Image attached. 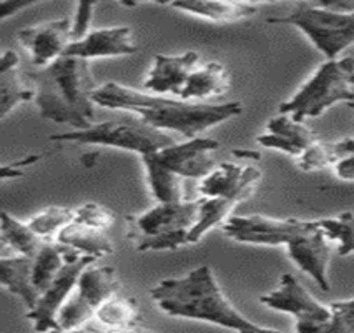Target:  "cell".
<instances>
[{"mask_svg": "<svg viewBox=\"0 0 354 333\" xmlns=\"http://www.w3.org/2000/svg\"><path fill=\"white\" fill-rule=\"evenodd\" d=\"M316 141L318 138H316L315 132L306 123L296 120L288 114H279L277 117L270 118L266 123L265 134L257 138L261 147L283 152L293 159H298Z\"/></svg>", "mask_w": 354, "mask_h": 333, "instance_id": "ac0fdd59", "label": "cell"}, {"mask_svg": "<svg viewBox=\"0 0 354 333\" xmlns=\"http://www.w3.org/2000/svg\"><path fill=\"white\" fill-rule=\"evenodd\" d=\"M72 24L73 20L60 19L19 32V42L28 52L34 67H47L64 55L72 42Z\"/></svg>", "mask_w": 354, "mask_h": 333, "instance_id": "4fadbf2b", "label": "cell"}, {"mask_svg": "<svg viewBox=\"0 0 354 333\" xmlns=\"http://www.w3.org/2000/svg\"><path fill=\"white\" fill-rule=\"evenodd\" d=\"M97 258L92 255H84L77 250L68 253L67 260L57 277L53 278L47 290L39 297L37 305L27 312V318L34 322L37 332H60L59 328V314L70 295L75 290L78 278L88 265H92Z\"/></svg>", "mask_w": 354, "mask_h": 333, "instance_id": "8fae6325", "label": "cell"}, {"mask_svg": "<svg viewBox=\"0 0 354 333\" xmlns=\"http://www.w3.org/2000/svg\"><path fill=\"white\" fill-rule=\"evenodd\" d=\"M35 100V89L20 72L19 53L6 51L0 59V118H7L20 104Z\"/></svg>", "mask_w": 354, "mask_h": 333, "instance_id": "d6986e66", "label": "cell"}, {"mask_svg": "<svg viewBox=\"0 0 354 333\" xmlns=\"http://www.w3.org/2000/svg\"><path fill=\"white\" fill-rule=\"evenodd\" d=\"M150 295L160 310L170 316L203 320L236 332H274L241 315L226 298L208 265L196 267L185 277L156 283Z\"/></svg>", "mask_w": 354, "mask_h": 333, "instance_id": "3957f363", "label": "cell"}, {"mask_svg": "<svg viewBox=\"0 0 354 333\" xmlns=\"http://www.w3.org/2000/svg\"><path fill=\"white\" fill-rule=\"evenodd\" d=\"M75 222H78V224L88 225V227H93V228L106 230L113 225L115 217L112 212L106 210V208L102 207V205L88 202L77 208Z\"/></svg>", "mask_w": 354, "mask_h": 333, "instance_id": "d6a6232c", "label": "cell"}, {"mask_svg": "<svg viewBox=\"0 0 354 333\" xmlns=\"http://www.w3.org/2000/svg\"><path fill=\"white\" fill-rule=\"evenodd\" d=\"M55 240L77 250V252L92 255L95 258L113 253V244L106 235V230L88 227V225L78 224L75 220L62 228Z\"/></svg>", "mask_w": 354, "mask_h": 333, "instance_id": "cb8c5ba5", "label": "cell"}, {"mask_svg": "<svg viewBox=\"0 0 354 333\" xmlns=\"http://www.w3.org/2000/svg\"><path fill=\"white\" fill-rule=\"evenodd\" d=\"M200 65L196 52H185L180 55H155L153 65L147 73L145 89L158 96L180 97L192 72Z\"/></svg>", "mask_w": 354, "mask_h": 333, "instance_id": "e0dca14e", "label": "cell"}, {"mask_svg": "<svg viewBox=\"0 0 354 333\" xmlns=\"http://www.w3.org/2000/svg\"><path fill=\"white\" fill-rule=\"evenodd\" d=\"M173 9L215 24H234L253 17L258 9L243 0H171Z\"/></svg>", "mask_w": 354, "mask_h": 333, "instance_id": "ffe728a7", "label": "cell"}, {"mask_svg": "<svg viewBox=\"0 0 354 333\" xmlns=\"http://www.w3.org/2000/svg\"><path fill=\"white\" fill-rule=\"evenodd\" d=\"M243 2L248 3H273V2H281V0H243ZM291 2H308V0H291Z\"/></svg>", "mask_w": 354, "mask_h": 333, "instance_id": "f35d334b", "label": "cell"}, {"mask_svg": "<svg viewBox=\"0 0 354 333\" xmlns=\"http://www.w3.org/2000/svg\"><path fill=\"white\" fill-rule=\"evenodd\" d=\"M142 162L145 165L148 187H150L151 195L158 202H183L187 199V182L173 172L160 165L153 159V155H142Z\"/></svg>", "mask_w": 354, "mask_h": 333, "instance_id": "d4e9b609", "label": "cell"}, {"mask_svg": "<svg viewBox=\"0 0 354 333\" xmlns=\"http://www.w3.org/2000/svg\"><path fill=\"white\" fill-rule=\"evenodd\" d=\"M348 107H349V109H353V112H354V102H349Z\"/></svg>", "mask_w": 354, "mask_h": 333, "instance_id": "ab89813d", "label": "cell"}, {"mask_svg": "<svg viewBox=\"0 0 354 333\" xmlns=\"http://www.w3.org/2000/svg\"><path fill=\"white\" fill-rule=\"evenodd\" d=\"M93 102L105 109L129 110L155 129L176 132L187 138L200 137L201 132L238 117L243 112L240 102H188L180 97L170 98L158 93L140 92L117 82H109L98 87L93 92Z\"/></svg>", "mask_w": 354, "mask_h": 333, "instance_id": "6da1fadb", "label": "cell"}, {"mask_svg": "<svg viewBox=\"0 0 354 333\" xmlns=\"http://www.w3.org/2000/svg\"><path fill=\"white\" fill-rule=\"evenodd\" d=\"M112 2H117V3H120V6H125V7H137V6H142V3H148V2L170 3L171 0H112Z\"/></svg>", "mask_w": 354, "mask_h": 333, "instance_id": "74e56055", "label": "cell"}, {"mask_svg": "<svg viewBox=\"0 0 354 333\" xmlns=\"http://www.w3.org/2000/svg\"><path fill=\"white\" fill-rule=\"evenodd\" d=\"M72 250L73 249L57 240L44 242L42 249L34 257V267H32V282H34L35 289L39 290L40 295L50 287L53 278L60 272Z\"/></svg>", "mask_w": 354, "mask_h": 333, "instance_id": "4316f807", "label": "cell"}, {"mask_svg": "<svg viewBox=\"0 0 354 333\" xmlns=\"http://www.w3.org/2000/svg\"><path fill=\"white\" fill-rule=\"evenodd\" d=\"M271 310L290 314L296 320V332H324L331 322V308L318 302L293 273H285L274 290L259 297Z\"/></svg>", "mask_w": 354, "mask_h": 333, "instance_id": "9c48e42d", "label": "cell"}, {"mask_svg": "<svg viewBox=\"0 0 354 333\" xmlns=\"http://www.w3.org/2000/svg\"><path fill=\"white\" fill-rule=\"evenodd\" d=\"M138 47L129 26L93 28L84 39L72 40L64 55L82 57L86 60L110 59V57L133 55Z\"/></svg>", "mask_w": 354, "mask_h": 333, "instance_id": "9a60e30c", "label": "cell"}, {"mask_svg": "<svg viewBox=\"0 0 354 333\" xmlns=\"http://www.w3.org/2000/svg\"><path fill=\"white\" fill-rule=\"evenodd\" d=\"M319 228L335 245L337 255L348 257L354 253V212H341L335 217L318 219Z\"/></svg>", "mask_w": 354, "mask_h": 333, "instance_id": "f1b7e54d", "label": "cell"}, {"mask_svg": "<svg viewBox=\"0 0 354 333\" xmlns=\"http://www.w3.org/2000/svg\"><path fill=\"white\" fill-rule=\"evenodd\" d=\"M261 180V170L254 165H240L236 162L216 163L203 179L198 180L200 197L253 195Z\"/></svg>", "mask_w": 354, "mask_h": 333, "instance_id": "2e32d148", "label": "cell"}, {"mask_svg": "<svg viewBox=\"0 0 354 333\" xmlns=\"http://www.w3.org/2000/svg\"><path fill=\"white\" fill-rule=\"evenodd\" d=\"M335 175L343 182H354V149L333 165Z\"/></svg>", "mask_w": 354, "mask_h": 333, "instance_id": "d590c367", "label": "cell"}, {"mask_svg": "<svg viewBox=\"0 0 354 333\" xmlns=\"http://www.w3.org/2000/svg\"><path fill=\"white\" fill-rule=\"evenodd\" d=\"M339 102H354V57L323 62L298 92L279 105V114L304 122L321 117L329 107Z\"/></svg>", "mask_w": 354, "mask_h": 333, "instance_id": "5b68a950", "label": "cell"}, {"mask_svg": "<svg viewBox=\"0 0 354 333\" xmlns=\"http://www.w3.org/2000/svg\"><path fill=\"white\" fill-rule=\"evenodd\" d=\"M335 159H333L331 142L316 141L310 149H306L296 159V165L303 172H318L324 168L333 167Z\"/></svg>", "mask_w": 354, "mask_h": 333, "instance_id": "4dcf8cb0", "label": "cell"}, {"mask_svg": "<svg viewBox=\"0 0 354 333\" xmlns=\"http://www.w3.org/2000/svg\"><path fill=\"white\" fill-rule=\"evenodd\" d=\"M75 220V210H70L67 207H52L44 208L37 215L28 220V225L34 228L35 233H39L44 240H53L59 235V232L68 224Z\"/></svg>", "mask_w": 354, "mask_h": 333, "instance_id": "f546056e", "label": "cell"}, {"mask_svg": "<svg viewBox=\"0 0 354 333\" xmlns=\"http://www.w3.org/2000/svg\"><path fill=\"white\" fill-rule=\"evenodd\" d=\"M200 219V200L158 202L142 215H127V237L138 252H163L192 244L190 232Z\"/></svg>", "mask_w": 354, "mask_h": 333, "instance_id": "277c9868", "label": "cell"}, {"mask_svg": "<svg viewBox=\"0 0 354 333\" xmlns=\"http://www.w3.org/2000/svg\"><path fill=\"white\" fill-rule=\"evenodd\" d=\"M223 233L238 244L279 246L288 245L295 237L318 227V220L271 219L265 215H230L223 225Z\"/></svg>", "mask_w": 354, "mask_h": 333, "instance_id": "30bf717a", "label": "cell"}, {"mask_svg": "<svg viewBox=\"0 0 354 333\" xmlns=\"http://www.w3.org/2000/svg\"><path fill=\"white\" fill-rule=\"evenodd\" d=\"M93 318L109 330H137L142 325L138 305L133 298L113 295L97 310Z\"/></svg>", "mask_w": 354, "mask_h": 333, "instance_id": "83f0119b", "label": "cell"}, {"mask_svg": "<svg viewBox=\"0 0 354 333\" xmlns=\"http://www.w3.org/2000/svg\"><path fill=\"white\" fill-rule=\"evenodd\" d=\"M311 6L324 7V9L354 12V0H308Z\"/></svg>", "mask_w": 354, "mask_h": 333, "instance_id": "8d00e7d4", "label": "cell"}, {"mask_svg": "<svg viewBox=\"0 0 354 333\" xmlns=\"http://www.w3.org/2000/svg\"><path fill=\"white\" fill-rule=\"evenodd\" d=\"M120 289V278L113 267H93V263L86 267L57 318L60 332L80 330Z\"/></svg>", "mask_w": 354, "mask_h": 333, "instance_id": "ba28073f", "label": "cell"}, {"mask_svg": "<svg viewBox=\"0 0 354 333\" xmlns=\"http://www.w3.org/2000/svg\"><path fill=\"white\" fill-rule=\"evenodd\" d=\"M97 0H78L77 14L72 24V40H80L88 34L92 12L95 9Z\"/></svg>", "mask_w": 354, "mask_h": 333, "instance_id": "836d02e7", "label": "cell"}, {"mask_svg": "<svg viewBox=\"0 0 354 333\" xmlns=\"http://www.w3.org/2000/svg\"><path fill=\"white\" fill-rule=\"evenodd\" d=\"M230 90V75L223 64L208 62L200 64L192 72L180 98L188 102H205L213 97L225 96Z\"/></svg>", "mask_w": 354, "mask_h": 333, "instance_id": "44dd1931", "label": "cell"}, {"mask_svg": "<svg viewBox=\"0 0 354 333\" xmlns=\"http://www.w3.org/2000/svg\"><path fill=\"white\" fill-rule=\"evenodd\" d=\"M27 77L35 89V104L44 120L70 125L73 130L93 125L97 87L90 60L62 55Z\"/></svg>", "mask_w": 354, "mask_h": 333, "instance_id": "7a4b0ae2", "label": "cell"}, {"mask_svg": "<svg viewBox=\"0 0 354 333\" xmlns=\"http://www.w3.org/2000/svg\"><path fill=\"white\" fill-rule=\"evenodd\" d=\"M331 322H329L326 333H354V298L337 300L331 305Z\"/></svg>", "mask_w": 354, "mask_h": 333, "instance_id": "1f68e13d", "label": "cell"}, {"mask_svg": "<svg viewBox=\"0 0 354 333\" xmlns=\"http://www.w3.org/2000/svg\"><path fill=\"white\" fill-rule=\"evenodd\" d=\"M39 2H44V0H2V3H0V19L7 20L9 17H14L20 10L28 9V7L35 6Z\"/></svg>", "mask_w": 354, "mask_h": 333, "instance_id": "e575fe53", "label": "cell"}, {"mask_svg": "<svg viewBox=\"0 0 354 333\" xmlns=\"http://www.w3.org/2000/svg\"><path fill=\"white\" fill-rule=\"evenodd\" d=\"M220 149V142L209 137H193L187 142H175L170 147L153 152L160 165L185 180H201L216 165L213 154Z\"/></svg>", "mask_w": 354, "mask_h": 333, "instance_id": "7c38bea8", "label": "cell"}, {"mask_svg": "<svg viewBox=\"0 0 354 333\" xmlns=\"http://www.w3.org/2000/svg\"><path fill=\"white\" fill-rule=\"evenodd\" d=\"M32 267L34 258L24 257H0V283L10 294L22 298L28 310H32L39 302V290L32 282Z\"/></svg>", "mask_w": 354, "mask_h": 333, "instance_id": "7402d4cb", "label": "cell"}, {"mask_svg": "<svg viewBox=\"0 0 354 333\" xmlns=\"http://www.w3.org/2000/svg\"><path fill=\"white\" fill-rule=\"evenodd\" d=\"M52 142L59 143H80V145H104L135 152L140 157L147 154H153L170 147L176 141L170 135L163 134V130L148 125L142 118H115L100 123H93L92 127L84 130H72L65 134L52 135Z\"/></svg>", "mask_w": 354, "mask_h": 333, "instance_id": "8992f818", "label": "cell"}, {"mask_svg": "<svg viewBox=\"0 0 354 333\" xmlns=\"http://www.w3.org/2000/svg\"><path fill=\"white\" fill-rule=\"evenodd\" d=\"M268 24L298 28L326 60L337 59L346 48L354 45V12L324 9L301 2L285 17H270Z\"/></svg>", "mask_w": 354, "mask_h": 333, "instance_id": "52a82bcc", "label": "cell"}, {"mask_svg": "<svg viewBox=\"0 0 354 333\" xmlns=\"http://www.w3.org/2000/svg\"><path fill=\"white\" fill-rule=\"evenodd\" d=\"M44 238L34 232L28 224H24L7 212L2 213L0 227V257H24L34 258L42 249Z\"/></svg>", "mask_w": 354, "mask_h": 333, "instance_id": "603a6c76", "label": "cell"}, {"mask_svg": "<svg viewBox=\"0 0 354 333\" xmlns=\"http://www.w3.org/2000/svg\"><path fill=\"white\" fill-rule=\"evenodd\" d=\"M286 253L299 270L310 275L318 283L321 290L329 291L331 283H329L328 269L331 262L333 244L319 228V224L310 232L295 237L286 245Z\"/></svg>", "mask_w": 354, "mask_h": 333, "instance_id": "5bb4252c", "label": "cell"}, {"mask_svg": "<svg viewBox=\"0 0 354 333\" xmlns=\"http://www.w3.org/2000/svg\"><path fill=\"white\" fill-rule=\"evenodd\" d=\"M248 200L245 195H226V197H201L200 199V219L190 232L192 244L200 242L203 235L216 225H223L232 215L234 207Z\"/></svg>", "mask_w": 354, "mask_h": 333, "instance_id": "484cf974", "label": "cell"}]
</instances>
